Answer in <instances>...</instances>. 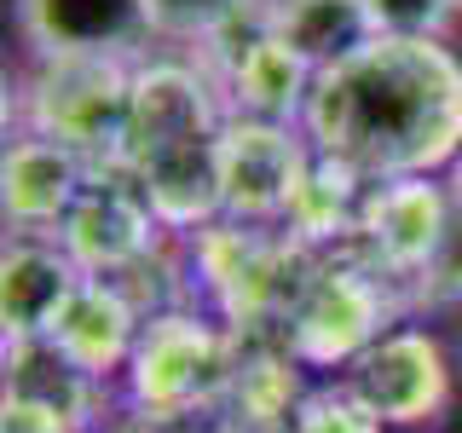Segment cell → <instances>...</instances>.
Masks as SVG:
<instances>
[{
  "label": "cell",
  "instance_id": "cell-1",
  "mask_svg": "<svg viewBox=\"0 0 462 433\" xmlns=\"http://www.w3.org/2000/svg\"><path fill=\"white\" fill-rule=\"evenodd\" d=\"M300 134L365 180L445 173L462 151V58L445 41L375 35L312 76Z\"/></svg>",
  "mask_w": 462,
  "mask_h": 433
},
{
  "label": "cell",
  "instance_id": "cell-2",
  "mask_svg": "<svg viewBox=\"0 0 462 433\" xmlns=\"http://www.w3.org/2000/svg\"><path fill=\"white\" fill-rule=\"evenodd\" d=\"M237 370V329L214 307L185 300L173 312L144 318L139 346L122 370V393L144 428L220 416Z\"/></svg>",
  "mask_w": 462,
  "mask_h": 433
},
{
  "label": "cell",
  "instance_id": "cell-3",
  "mask_svg": "<svg viewBox=\"0 0 462 433\" xmlns=\"http://www.w3.org/2000/svg\"><path fill=\"white\" fill-rule=\"evenodd\" d=\"M399 318H416L411 289L399 278H387L382 266H370L358 249H329V254H318V266H312L307 289H300L295 312H289L283 336L307 370L341 375Z\"/></svg>",
  "mask_w": 462,
  "mask_h": 433
},
{
  "label": "cell",
  "instance_id": "cell-4",
  "mask_svg": "<svg viewBox=\"0 0 462 433\" xmlns=\"http://www.w3.org/2000/svg\"><path fill=\"white\" fill-rule=\"evenodd\" d=\"M139 58H35L18 93V127H35L93 168L122 162L127 98H134Z\"/></svg>",
  "mask_w": 462,
  "mask_h": 433
},
{
  "label": "cell",
  "instance_id": "cell-5",
  "mask_svg": "<svg viewBox=\"0 0 462 433\" xmlns=\"http://www.w3.org/2000/svg\"><path fill=\"white\" fill-rule=\"evenodd\" d=\"M336 382L353 387V399L370 416H382L387 428H428L445 416V404L457 393V370L445 341L416 318H399L387 336H375L365 353L346 364Z\"/></svg>",
  "mask_w": 462,
  "mask_h": 433
},
{
  "label": "cell",
  "instance_id": "cell-6",
  "mask_svg": "<svg viewBox=\"0 0 462 433\" xmlns=\"http://www.w3.org/2000/svg\"><path fill=\"white\" fill-rule=\"evenodd\" d=\"M52 237L64 243V254L76 260L87 278H116V272H127L151 249H162L173 231L156 220L139 173L93 168V180L81 185V197L69 202V214L58 220Z\"/></svg>",
  "mask_w": 462,
  "mask_h": 433
},
{
  "label": "cell",
  "instance_id": "cell-7",
  "mask_svg": "<svg viewBox=\"0 0 462 433\" xmlns=\"http://www.w3.org/2000/svg\"><path fill=\"white\" fill-rule=\"evenodd\" d=\"M457 220V197L445 173H399V180H370L365 208H358V231L346 249H358L370 266H382L387 278L404 289L416 283V272L428 266V254L439 249V237ZM416 307V300H411Z\"/></svg>",
  "mask_w": 462,
  "mask_h": 433
},
{
  "label": "cell",
  "instance_id": "cell-8",
  "mask_svg": "<svg viewBox=\"0 0 462 433\" xmlns=\"http://www.w3.org/2000/svg\"><path fill=\"white\" fill-rule=\"evenodd\" d=\"M226 122L220 87L197 64V52H144L134 64V98H127V139L116 168H139L144 156L180 139L214 134Z\"/></svg>",
  "mask_w": 462,
  "mask_h": 433
},
{
  "label": "cell",
  "instance_id": "cell-9",
  "mask_svg": "<svg viewBox=\"0 0 462 433\" xmlns=\"http://www.w3.org/2000/svg\"><path fill=\"white\" fill-rule=\"evenodd\" d=\"M312 139L300 122H260V115H226L220 122V191L226 214L249 226H278L289 208Z\"/></svg>",
  "mask_w": 462,
  "mask_h": 433
},
{
  "label": "cell",
  "instance_id": "cell-10",
  "mask_svg": "<svg viewBox=\"0 0 462 433\" xmlns=\"http://www.w3.org/2000/svg\"><path fill=\"white\" fill-rule=\"evenodd\" d=\"M29 58H144L156 41L144 0H12Z\"/></svg>",
  "mask_w": 462,
  "mask_h": 433
},
{
  "label": "cell",
  "instance_id": "cell-11",
  "mask_svg": "<svg viewBox=\"0 0 462 433\" xmlns=\"http://www.w3.org/2000/svg\"><path fill=\"white\" fill-rule=\"evenodd\" d=\"M93 180V162L69 144H58L35 127H18L0 162V202H6V226L12 231H58V220L69 214V202L81 197V185Z\"/></svg>",
  "mask_w": 462,
  "mask_h": 433
},
{
  "label": "cell",
  "instance_id": "cell-12",
  "mask_svg": "<svg viewBox=\"0 0 462 433\" xmlns=\"http://www.w3.org/2000/svg\"><path fill=\"white\" fill-rule=\"evenodd\" d=\"M81 278L87 272L64 254L58 237L12 231L6 254H0V324H6V341H47Z\"/></svg>",
  "mask_w": 462,
  "mask_h": 433
},
{
  "label": "cell",
  "instance_id": "cell-13",
  "mask_svg": "<svg viewBox=\"0 0 462 433\" xmlns=\"http://www.w3.org/2000/svg\"><path fill=\"white\" fill-rule=\"evenodd\" d=\"M202 69L214 76V87H220L226 115H260V122H300L312 76H318L278 29H266V35L249 41L243 52L220 58V64H202Z\"/></svg>",
  "mask_w": 462,
  "mask_h": 433
},
{
  "label": "cell",
  "instance_id": "cell-14",
  "mask_svg": "<svg viewBox=\"0 0 462 433\" xmlns=\"http://www.w3.org/2000/svg\"><path fill=\"white\" fill-rule=\"evenodd\" d=\"M139 329H144V312L122 295V283L81 278L47 341L69 358V364H81L87 375L122 382L127 358H134V346H139Z\"/></svg>",
  "mask_w": 462,
  "mask_h": 433
},
{
  "label": "cell",
  "instance_id": "cell-15",
  "mask_svg": "<svg viewBox=\"0 0 462 433\" xmlns=\"http://www.w3.org/2000/svg\"><path fill=\"white\" fill-rule=\"evenodd\" d=\"M144 197H151L156 220H162L173 237H185V231L208 226L226 214V191H220V127L214 134H197V139H180L168 144V151L144 156L139 168Z\"/></svg>",
  "mask_w": 462,
  "mask_h": 433
},
{
  "label": "cell",
  "instance_id": "cell-16",
  "mask_svg": "<svg viewBox=\"0 0 462 433\" xmlns=\"http://www.w3.org/2000/svg\"><path fill=\"white\" fill-rule=\"evenodd\" d=\"M365 191L370 180L365 173H353L346 162L336 156H307V168H300L295 191H289V208H283V231L295 243H307V249L329 254V249H346L358 231V208H365Z\"/></svg>",
  "mask_w": 462,
  "mask_h": 433
},
{
  "label": "cell",
  "instance_id": "cell-17",
  "mask_svg": "<svg viewBox=\"0 0 462 433\" xmlns=\"http://www.w3.org/2000/svg\"><path fill=\"white\" fill-rule=\"evenodd\" d=\"M272 29L307 58L312 69H329L358 47L375 41L365 0H272Z\"/></svg>",
  "mask_w": 462,
  "mask_h": 433
},
{
  "label": "cell",
  "instance_id": "cell-18",
  "mask_svg": "<svg viewBox=\"0 0 462 433\" xmlns=\"http://www.w3.org/2000/svg\"><path fill=\"white\" fill-rule=\"evenodd\" d=\"M283 433H393V428H387L382 416H370L365 404L353 399L346 382H324V387L307 393V404L295 410V422Z\"/></svg>",
  "mask_w": 462,
  "mask_h": 433
},
{
  "label": "cell",
  "instance_id": "cell-19",
  "mask_svg": "<svg viewBox=\"0 0 462 433\" xmlns=\"http://www.w3.org/2000/svg\"><path fill=\"white\" fill-rule=\"evenodd\" d=\"M375 35H404V41H445L457 23L462 0H365Z\"/></svg>",
  "mask_w": 462,
  "mask_h": 433
},
{
  "label": "cell",
  "instance_id": "cell-20",
  "mask_svg": "<svg viewBox=\"0 0 462 433\" xmlns=\"http://www.w3.org/2000/svg\"><path fill=\"white\" fill-rule=\"evenodd\" d=\"M411 300H416V312H428V307H462V202H457L451 231L439 237V249H433L428 266L416 272Z\"/></svg>",
  "mask_w": 462,
  "mask_h": 433
},
{
  "label": "cell",
  "instance_id": "cell-21",
  "mask_svg": "<svg viewBox=\"0 0 462 433\" xmlns=\"http://www.w3.org/2000/svg\"><path fill=\"white\" fill-rule=\"evenodd\" d=\"M156 23V41H180V47H197L220 18H231L249 0H144Z\"/></svg>",
  "mask_w": 462,
  "mask_h": 433
},
{
  "label": "cell",
  "instance_id": "cell-22",
  "mask_svg": "<svg viewBox=\"0 0 462 433\" xmlns=\"http://www.w3.org/2000/svg\"><path fill=\"white\" fill-rule=\"evenodd\" d=\"M445 180H451V197L462 202V151H457V162H451V168H445Z\"/></svg>",
  "mask_w": 462,
  "mask_h": 433
}]
</instances>
